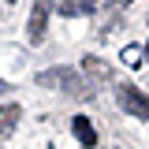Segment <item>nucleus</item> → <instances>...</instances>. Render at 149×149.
<instances>
[{
  "instance_id": "nucleus-11",
  "label": "nucleus",
  "mask_w": 149,
  "mask_h": 149,
  "mask_svg": "<svg viewBox=\"0 0 149 149\" xmlns=\"http://www.w3.org/2000/svg\"><path fill=\"white\" fill-rule=\"evenodd\" d=\"M4 4H15V0H4Z\"/></svg>"
},
{
  "instance_id": "nucleus-5",
  "label": "nucleus",
  "mask_w": 149,
  "mask_h": 149,
  "mask_svg": "<svg viewBox=\"0 0 149 149\" xmlns=\"http://www.w3.org/2000/svg\"><path fill=\"white\" fill-rule=\"evenodd\" d=\"M19 116H22V108H19V104H0V142H4V138L19 127Z\"/></svg>"
},
{
  "instance_id": "nucleus-1",
  "label": "nucleus",
  "mask_w": 149,
  "mask_h": 149,
  "mask_svg": "<svg viewBox=\"0 0 149 149\" xmlns=\"http://www.w3.org/2000/svg\"><path fill=\"white\" fill-rule=\"evenodd\" d=\"M37 86H45V90H60V93H67V97H93V86H90L78 71H71V67L41 71V74H37Z\"/></svg>"
},
{
  "instance_id": "nucleus-3",
  "label": "nucleus",
  "mask_w": 149,
  "mask_h": 149,
  "mask_svg": "<svg viewBox=\"0 0 149 149\" xmlns=\"http://www.w3.org/2000/svg\"><path fill=\"white\" fill-rule=\"evenodd\" d=\"M49 15H52V0H34L30 19H26V37H30V45H41V41H45Z\"/></svg>"
},
{
  "instance_id": "nucleus-4",
  "label": "nucleus",
  "mask_w": 149,
  "mask_h": 149,
  "mask_svg": "<svg viewBox=\"0 0 149 149\" xmlns=\"http://www.w3.org/2000/svg\"><path fill=\"white\" fill-rule=\"evenodd\" d=\"M71 127H74V138H78L86 149H93V146H97V130H93L90 116H74V119H71Z\"/></svg>"
},
{
  "instance_id": "nucleus-8",
  "label": "nucleus",
  "mask_w": 149,
  "mask_h": 149,
  "mask_svg": "<svg viewBox=\"0 0 149 149\" xmlns=\"http://www.w3.org/2000/svg\"><path fill=\"white\" fill-rule=\"evenodd\" d=\"M123 63H127V67H138V63H142V60H138V49H134V45H130V49H123Z\"/></svg>"
},
{
  "instance_id": "nucleus-12",
  "label": "nucleus",
  "mask_w": 149,
  "mask_h": 149,
  "mask_svg": "<svg viewBox=\"0 0 149 149\" xmlns=\"http://www.w3.org/2000/svg\"><path fill=\"white\" fill-rule=\"evenodd\" d=\"M146 56H149V45H146Z\"/></svg>"
},
{
  "instance_id": "nucleus-7",
  "label": "nucleus",
  "mask_w": 149,
  "mask_h": 149,
  "mask_svg": "<svg viewBox=\"0 0 149 149\" xmlns=\"http://www.w3.org/2000/svg\"><path fill=\"white\" fill-rule=\"evenodd\" d=\"M82 67H86V74H93L97 82H104V78H112V71L104 67V63H101V60H97V56H86V63H82Z\"/></svg>"
},
{
  "instance_id": "nucleus-10",
  "label": "nucleus",
  "mask_w": 149,
  "mask_h": 149,
  "mask_svg": "<svg viewBox=\"0 0 149 149\" xmlns=\"http://www.w3.org/2000/svg\"><path fill=\"white\" fill-rule=\"evenodd\" d=\"M119 4H134V0H119Z\"/></svg>"
},
{
  "instance_id": "nucleus-9",
  "label": "nucleus",
  "mask_w": 149,
  "mask_h": 149,
  "mask_svg": "<svg viewBox=\"0 0 149 149\" xmlns=\"http://www.w3.org/2000/svg\"><path fill=\"white\" fill-rule=\"evenodd\" d=\"M8 90H11V86H8V82H4V78H0V97H4V93H8Z\"/></svg>"
},
{
  "instance_id": "nucleus-2",
  "label": "nucleus",
  "mask_w": 149,
  "mask_h": 149,
  "mask_svg": "<svg viewBox=\"0 0 149 149\" xmlns=\"http://www.w3.org/2000/svg\"><path fill=\"white\" fill-rule=\"evenodd\" d=\"M116 101H119V108H123V112L138 116V119H149V97L138 90V86L119 82V86H116Z\"/></svg>"
},
{
  "instance_id": "nucleus-6",
  "label": "nucleus",
  "mask_w": 149,
  "mask_h": 149,
  "mask_svg": "<svg viewBox=\"0 0 149 149\" xmlns=\"http://www.w3.org/2000/svg\"><path fill=\"white\" fill-rule=\"evenodd\" d=\"M60 4V15H90L97 8V0H56Z\"/></svg>"
}]
</instances>
